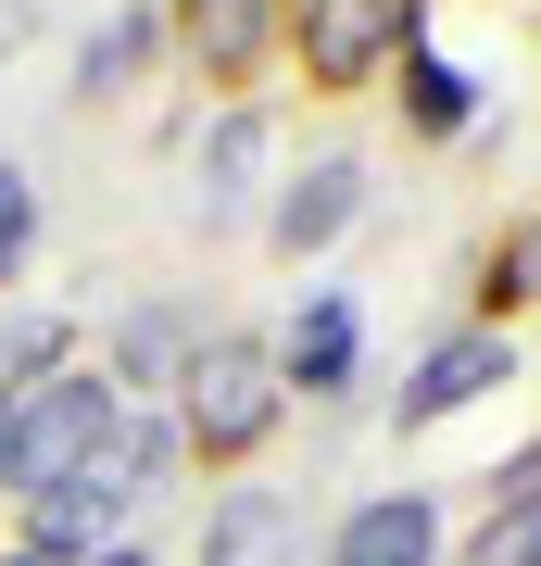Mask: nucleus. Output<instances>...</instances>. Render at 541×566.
Returning a JSON list of instances; mask_svg holds the SVG:
<instances>
[{
	"label": "nucleus",
	"instance_id": "obj_20",
	"mask_svg": "<svg viewBox=\"0 0 541 566\" xmlns=\"http://www.w3.org/2000/svg\"><path fill=\"white\" fill-rule=\"evenodd\" d=\"M0 566H63V554H39V542H13V554H0Z\"/></svg>",
	"mask_w": 541,
	"mask_h": 566
},
{
	"label": "nucleus",
	"instance_id": "obj_6",
	"mask_svg": "<svg viewBox=\"0 0 541 566\" xmlns=\"http://www.w3.org/2000/svg\"><path fill=\"white\" fill-rule=\"evenodd\" d=\"M278 378H290V403H341V390L365 378V315H353V290H302V303H290Z\"/></svg>",
	"mask_w": 541,
	"mask_h": 566
},
{
	"label": "nucleus",
	"instance_id": "obj_11",
	"mask_svg": "<svg viewBox=\"0 0 541 566\" xmlns=\"http://www.w3.org/2000/svg\"><path fill=\"white\" fill-rule=\"evenodd\" d=\"M264 151H278V126H264L252 102L201 139V227H240V214L264 202Z\"/></svg>",
	"mask_w": 541,
	"mask_h": 566
},
{
	"label": "nucleus",
	"instance_id": "obj_12",
	"mask_svg": "<svg viewBox=\"0 0 541 566\" xmlns=\"http://www.w3.org/2000/svg\"><path fill=\"white\" fill-rule=\"evenodd\" d=\"M152 51H164V13H152V0H126V13H101V25H89L76 88H89V102H126V88L152 76Z\"/></svg>",
	"mask_w": 541,
	"mask_h": 566
},
{
	"label": "nucleus",
	"instance_id": "obj_9",
	"mask_svg": "<svg viewBox=\"0 0 541 566\" xmlns=\"http://www.w3.org/2000/svg\"><path fill=\"white\" fill-rule=\"evenodd\" d=\"M353 214H365V164H353V151H315V164H290V177H278V202H264V240H278L290 264H315Z\"/></svg>",
	"mask_w": 541,
	"mask_h": 566
},
{
	"label": "nucleus",
	"instance_id": "obj_19",
	"mask_svg": "<svg viewBox=\"0 0 541 566\" xmlns=\"http://www.w3.org/2000/svg\"><path fill=\"white\" fill-rule=\"evenodd\" d=\"M0 504H13V390H0Z\"/></svg>",
	"mask_w": 541,
	"mask_h": 566
},
{
	"label": "nucleus",
	"instance_id": "obj_15",
	"mask_svg": "<svg viewBox=\"0 0 541 566\" xmlns=\"http://www.w3.org/2000/svg\"><path fill=\"white\" fill-rule=\"evenodd\" d=\"M25 264H39V177L0 151V290H25Z\"/></svg>",
	"mask_w": 541,
	"mask_h": 566
},
{
	"label": "nucleus",
	"instance_id": "obj_3",
	"mask_svg": "<svg viewBox=\"0 0 541 566\" xmlns=\"http://www.w3.org/2000/svg\"><path fill=\"white\" fill-rule=\"evenodd\" d=\"M114 416H126V390H114V365H89V353L51 365V378H25L13 390V504H39L76 453H101Z\"/></svg>",
	"mask_w": 541,
	"mask_h": 566
},
{
	"label": "nucleus",
	"instance_id": "obj_5",
	"mask_svg": "<svg viewBox=\"0 0 541 566\" xmlns=\"http://www.w3.org/2000/svg\"><path fill=\"white\" fill-rule=\"evenodd\" d=\"M491 390H517V327H441L416 365H403V390H391V416L403 428H454V416H479Z\"/></svg>",
	"mask_w": 541,
	"mask_h": 566
},
{
	"label": "nucleus",
	"instance_id": "obj_18",
	"mask_svg": "<svg viewBox=\"0 0 541 566\" xmlns=\"http://www.w3.org/2000/svg\"><path fill=\"white\" fill-rule=\"evenodd\" d=\"M89 566H164V554H152V542H101Z\"/></svg>",
	"mask_w": 541,
	"mask_h": 566
},
{
	"label": "nucleus",
	"instance_id": "obj_2",
	"mask_svg": "<svg viewBox=\"0 0 541 566\" xmlns=\"http://www.w3.org/2000/svg\"><path fill=\"white\" fill-rule=\"evenodd\" d=\"M164 416H177V453L227 465V479H252L264 441L290 428V378H278V340H252V327H201L189 378L164 390Z\"/></svg>",
	"mask_w": 541,
	"mask_h": 566
},
{
	"label": "nucleus",
	"instance_id": "obj_14",
	"mask_svg": "<svg viewBox=\"0 0 541 566\" xmlns=\"http://www.w3.org/2000/svg\"><path fill=\"white\" fill-rule=\"evenodd\" d=\"M517 315H541V214H517L479 252V327H517Z\"/></svg>",
	"mask_w": 541,
	"mask_h": 566
},
{
	"label": "nucleus",
	"instance_id": "obj_7",
	"mask_svg": "<svg viewBox=\"0 0 541 566\" xmlns=\"http://www.w3.org/2000/svg\"><path fill=\"white\" fill-rule=\"evenodd\" d=\"M315 566H441V491H365L341 504V528L315 542Z\"/></svg>",
	"mask_w": 541,
	"mask_h": 566
},
{
	"label": "nucleus",
	"instance_id": "obj_16",
	"mask_svg": "<svg viewBox=\"0 0 541 566\" xmlns=\"http://www.w3.org/2000/svg\"><path fill=\"white\" fill-rule=\"evenodd\" d=\"M466 566H541V504H479Z\"/></svg>",
	"mask_w": 541,
	"mask_h": 566
},
{
	"label": "nucleus",
	"instance_id": "obj_10",
	"mask_svg": "<svg viewBox=\"0 0 541 566\" xmlns=\"http://www.w3.org/2000/svg\"><path fill=\"white\" fill-rule=\"evenodd\" d=\"M201 566H302V504L264 479H227L201 504Z\"/></svg>",
	"mask_w": 541,
	"mask_h": 566
},
{
	"label": "nucleus",
	"instance_id": "obj_1",
	"mask_svg": "<svg viewBox=\"0 0 541 566\" xmlns=\"http://www.w3.org/2000/svg\"><path fill=\"white\" fill-rule=\"evenodd\" d=\"M164 479H177V416H164V403H126L101 453H76V465L39 491V504H13V516H25L13 542H39V554H63V566H89L101 542H139V516L164 504Z\"/></svg>",
	"mask_w": 541,
	"mask_h": 566
},
{
	"label": "nucleus",
	"instance_id": "obj_4",
	"mask_svg": "<svg viewBox=\"0 0 541 566\" xmlns=\"http://www.w3.org/2000/svg\"><path fill=\"white\" fill-rule=\"evenodd\" d=\"M416 39H428V0H290V51H302V76H315L327 102L403 76Z\"/></svg>",
	"mask_w": 541,
	"mask_h": 566
},
{
	"label": "nucleus",
	"instance_id": "obj_13",
	"mask_svg": "<svg viewBox=\"0 0 541 566\" xmlns=\"http://www.w3.org/2000/svg\"><path fill=\"white\" fill-rule=\"evenodd\" d=\"M403 126H416V139H466V126H479V76L416 39L403 51Z\"/></svg>",
	"mask_w": 541,
	"mask_h": 566
},
{
	"label": "nucleus",
	"instance_id": "obj_17",
	"mask_svg": "<svg viewBox=\"0 0 541 566\" xmlns=\"http://www.w3.org/2000/svg\"><path fill=\"white\" fill-rule=\"evenodd\" d=\"M479 491H491V504H541V441H517V453H503Z\"/></svg>",
	"mask_w": 541,
	"mask_h": 566
},
{
	"label": "nucleus",
	"instance_id": "obj_8",
	"mask_svg": "<svg viewBox=\"0 0 541 566\" xmlns=\"http://www.w3.org/2000/svg\"><path fill=\"white\" fill-rule=\"evenodd\" d=\"M164 39H177L215 88H240L264 51H290V0H177V13H164Z\"/></svg>",
	"mask_w": 541,
	"mask_h": 566
}]
</instances>
